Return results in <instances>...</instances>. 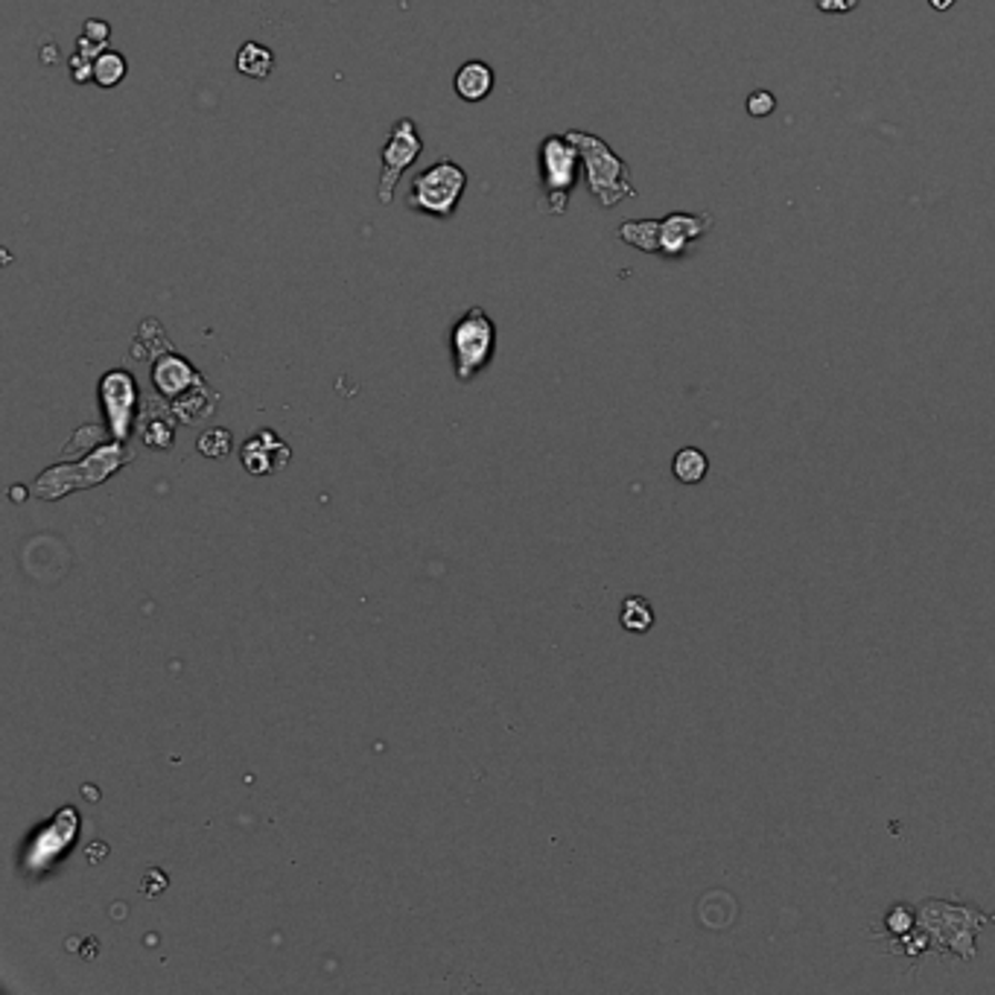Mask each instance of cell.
<instances>
[{
  "mask_svg": "<svg viewBox=\"0 0 995 995\" xmlns=\"http://www.w3.org/2000/svg\"><path fill=\"white\" fill-rule=\"evenodd\" d=\"M713 228V217L710 213H672L666 220H634L622 222L620 225V240L634 249L645 251V254H663L669 260L683 258L690 251L692 243H697L701 237Z\"/></svg>",
  "mask_w": 995,
  "mask_h": 995,
  "instance_id": "obj_1",
  "label": "cell"
},
{
  "mask_svg": "<svg viewBox=\"0 0 995 995\" xmlns=\"http://www.w3.org/2000/svg\"><path fill=\"white\" fill-rule=\"evenodd\" d=\"M573 138V143L581 152V167H584V179H587V190L593 193L602 208H616L625 199H634L636 190L631 184V175H627V164L622 161L616 152L607 147V143L599 138V134L590 132H566Z\"/></svg>",
  "mask_w": 995,
  "mask_h": 995,
  "instance_id": "obj_2",
  "label": "cell"
},
{
  "mask_svg": "<svg viewBox=\"0 0 995 995\" xmlns=\"http://www.w3.org/2000/svg\"><path fill=\"white\" fill-rule=\"evenodd\" d=\"M468 181H471L468 170L455 164V161H450V158L435 161L412 179V188L406 193V208L412 213H421V217H432V220H453L464 190H468Z\"/></svg>",
  "mask_w": 995,
  "mask_h": 995,
  "instance_id": "obj_3",
  "label": "cell"
},
{
  "mask_svg": "<svg viewBox=\"0 0 995 995\" xmlns=\"http://www.w3.org/2000/svg\"><path fill=\"white\" fill-rule=\"evenodd\" d=\"M537 170H541L543 208L552 217H561L570 208L575 184H579L581 152L570 134H549L537 147Z\"/></svg>",
  "mask_w": 995,
  "mask_h": 995,
  "instance_id": "obj_4",
  "label": "cell"
},
{
  "mask_svg": "<svg viewBox=\"0 0 995 995\" xmlns=\"http://www.w3.org/2000/svg\"><path fill=\"white\" fill-rule=\"evenodd\" d=\"M450 351H453V369L459 383H471L491 365L496 351V324L482 310L471 306L468 313L450 330Z\"/></svg>",
  "mask_w": 995,
  "mask_h": 995,
  "instance_id": "obj_5",
  "label": "cell"
},
{
  "mask_svg": "<svg viewBox=\"0 0 995 995\" xmlns=\"http://www.w3.org/2000/svg\"><path fill=\"white\" fill-rule=\"evenodd\" d=\"M423 152V138L418 132V125L412 118H400L389 132V141H385L383 152H380V188H376V199L380 204L394 202V190H398L400 179L406 175V170L415 164Z\"/></svg>",
  "mask_w": 995,
  "mask_h": 995,
  "instance_id": "obj_6",
  "label": "cell"
},
{
  "mask_svg": "<svg viewBox=\"0 0 995 995\" xmlns=\"http://www.w3.org/2000/svg\"><path fill=\"white\" fill-rule=\"evenodd\" d=\"M100 400L105 415H109L111 426L118 435H125L129 430V421H132L134 403H138V385H134V376L129 371L118 369L109 371V374L100 380Z\"/></svg>",
  "mask_w": 995,
  "mask_h": 995,
  "instance_id": "obj_7",
  "label": "cell"
},
{
  "mask_svg": "<svg viewBox=\"0 0 995 995\" xmlns=\"http://www.w3.org/2000/svg\"><path fill=\"white\" fill-rule=\"evenodd\" d=\"M240 459H243L245 471L254 473V476H269V473H278L290 459V448L283 444L272 430L254 432L249 441L240 450Z\"/></svg>",
  "mask_w": 995,
  "mask_h": 995,
  "instance_id": "obj_8",
  "label": "cell"
},
{
  "mask_svg": "<svg viewBox=\"0 0 995 995\" xmlns=\"http://www.w3.org/2000/svg\"><path fill=\"white\" fill-rule=\"evenodd\" d=\"M152 380H155L158 392L167 394V398H179L188 389H193L202 376L197 374V369L188 360H181L179 353L167 351L152 365Z\"/></svg>",
  "mask_w": 995,
  "mask_h": 995,
  "instance_id": "obj_9",
  "label": "cell"
},
{
  "mask_svg": "<svg viewBox=\"0 0 995 995\" xmlns=\"http://www.w3.org/2000/svg\"><path fill=\"white\" fill-rule=\"evenodd\" d=\"M494 68L485 62H479V59H471V62H464L453 77V88L459 100L464 102H482L485 97H491L494 91Z\"/></svg>",
  "mask_w": 995,
  "mask_h": 995,
  "instance_id": "obj_10",
  "label": "cell"
},
{
  "mask_svg": "<svg viewBox=\"0 0 995 995\" xmlns=\"http://www.w3.org/2000/svg\"><path fill=\"white\" fill-rule=\"evenodd\" d=\"M274 68V53L267 44H258V41H245L243 48L237 50V71L249 79H269Z\"/></svg>",
  "mask_w": 995,
  "mask_h": 995,
  "instance_id": "obj_11",
  "label": "cell"
},
{
  "mask_svg": "<svg viewBox=\"0 0 995 995\" xmlns=\"http://www.w3.org/2000/svg\"><path fill=\"white\" fill-rule=\"evenodd\" d=\"M672 473L677 482H683V485H697V482H704L706 473H710V459H706L704 450L683 448L674 453Z\"/></svg>",
  "mask_w": 995,
  "mask_h": 995,
  "instance_id": "obj_12",
  "label": "cell"
},
{
  "mask_svg": "<svg viewBox=\"0 0 995 995\" xmlns=\"http://www.w3.org/2000/svg\"><path fill=\"white\" fill-rule=\"evenodd\" d=\"M173 351L170 342H167V333L164 328L155 322V319H147L138 330V339H134V348H132V356L138 360H150V356H161V353Z\"/></svg>",
  "mask_w": 995,
  "mask_h": 995,
  "instance_id": "obj_13",
  "label": "cell"
},
{
  "mask_svg": "<svg viewBox=\"0 0 995 995\" xmlns=\"http://www.w3.org/2000/svg\"><path fill=\"white\" fill-rule=\"evenodd\" d=\"M129 73V62L118 50H102L94 59V82L100 88H118Z\"/></svg>",
  "mask_w": 995,
  "mask_h": 995,
  "instance_id": "obj_14",
  "label": "cell"
},
{
  "mask_svg": "<svg viewBox=\"0 0 995 995\" xmlns=\"http://www.w3.org/2000/svg\"><path fill=\"white\" fill-rule=\"evenodd\" d=\"M620 620L622 627L631 631V634H645V631H651V625H654V607L649 604V599L627 596L625 602H622Z\"/></svg>",
  "mask_w": 995,
  "mask_h": 995,
  "instance_id": "obj_15",
  "label": "cell"
},
{
  "mask_svg": "<svg viewBox=\"0 0 995 995\" xmlns=\"http://www.w3.org/2000/svg\"><path fill=\"white\" fill-rule=\"evenodd\" d=\"M111 44V27L109 21H102V18H88L86 27H82V36L77 39V50L88 56H100L102 50H109Z\"/></svg>",
  "mask_w": 995,
  "mask_h": 995,
  "instance_id": "obj_16",
  "label": "cell"
},
{
  "mask_svg": "<svg viewBox=\"0 0 995 995\" xmlns=\"http://www.w3.org/2000/svg\"><path fill=\"white\" fill-rule=\"evenodd\" d=\"M68 71H71V82H77V86L94 82V56L73 50L71 59H68Z\"/></svg>",
  "mask_w": 995,
  "mask_h": 995,
  "instance_id": "obj_17",
  "label": "cell"
},
{
  "mask_svg": "<svg viewBox=\"0 0 995 995\" xmlns=\"http://www.w3.org/2000/svg\"><path fill=\"white\" fill-rule=\"evenodd\" d=\"M199 450L204 455H211V459H225L228 450H231V435L225 430L204 432L202 439H199Z\"/></svg>",
  "mask_w": 995,
  "mask_h": 995,
  "instance_id": "obj_18",
  "label": "cell"
},
{
  "mask_svg": "<svg viewBox=\"0 0 995 995\" xmlns=\"http://www.w3.org/2000/svg\"><path fill=\"white\" fill-rule=\"evenodd\" d=\"M776 100L771 91H756V94L747 97V111H751L753 118H768L771 111H774Z\"/></svg>",
  "mask_w": 995,
  "mask_h": 995,
  "instance_id": "obj_19",
  "label": "cell"
},
{
  "mask_svg": "<svg viewBox=\"0 0 995 995\" xmlns=\"http://www.w3.org/2000/svg\"><path fill=\"white\" fill-rule=\"evenodd\" d=\"M821 12H835V16H844V12H853L858 7V0H817Z\"/></svg>",
  "mask_w": 995,
  "mask_h": 995,
  "instance_id": "obj_20",
  "label": "cell"
},
{
  "mask_svg": "<svg viewBox=\"0 0 995 995\" xmlns=\"http://www.w3.org/2000/svg\"><path fill=\"white\" fill-rule=\"evenodd\" d=\"M932 7L934 9H948V7H955V0H932Z\"/></svg>",
  "mask_w": 995,
  "mask_h": 995,
  "instance_id": "obj_21",
  "label": "cell"
}]
</instances>
